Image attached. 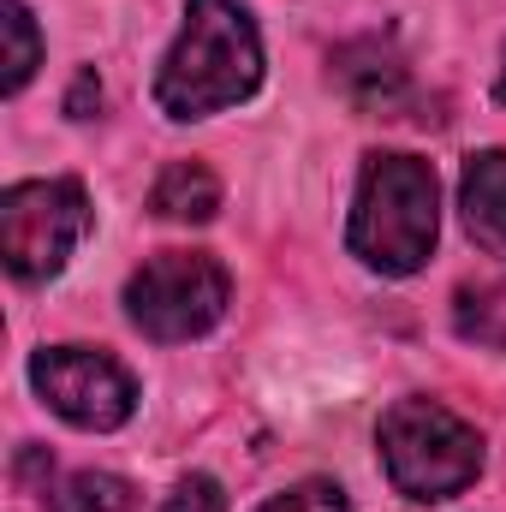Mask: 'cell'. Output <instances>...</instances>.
I'll use <instances>...</instances> for the list:
<instances>
[{
    "label": "cell",
    "instance_id": "obj_1",
    "mask_svg": "<svg viewBox=\"0 0 506 512\" xmlns=\"http://www.w3.org/2000/svg\"><path fill=\"white\" fill-rule=\"evenodd\" d=\"M262 84V36L239 0H185V24L155 72V108L179 126L251 102Z\"/></svg>",
    "mask_w": 506,
    "mask_h": 512
},
{
    "label": "cell",
    "instance_id": "obj_2",
    "mask_svg": "<svg viewBox=\"0 0 506 512\" xmlns=\"http://www.w3.org/2000/svg\"><path fill=\"white\" fill-rule=\"evenodd\" d=\"M441 239V179L423 155L376 149L358 167L352 191V221H346V251L370 274L405 280L417 274Z\"/></svg>",
    "mask_w": 506,
    "mask_h": 512
},
{
    "label": "cell",
    "instance_id": "obj_3",
    "mask_svg": "<svg viewBox=\"0 0 506 512\" xmlns=\"http://www.w3.org/2000/svg\"><path fill=\"white\" fill-rule=\"evenodd\" d=\"M376 453L387 483L405 501H453L483 477V435L441 399L405 393L381 411L376 423Z\"/></svg>",
    "mask_w": 506,
    "mask_h": 512
},
{
    "label": "cell",
    "instance_id": "obj_4",
    "mask_svg": "<svg viewBox=\"0 0 506 512\" xmlns=\"http://www.w3.org/2000/svg\"><path fill=\"white\" fill-rule=\"evenodd\" d=\"M227 298H233V274L209 251H161L126 280L131 328L155 346H179V340L209 334L227 316Z\"/></svg>",
    "mask_w": 506,
    "mask_h": 512
},
{
    "label": "cell",
    "instance_id": "obj_5",
    "mask_svg": "<svg viewBox=\"0 0 506 512\" xmlns=\"http://www.w3.org/2000/svg\"><path fill=\"white\" fill-rule=\"evenodd\" d=\"M90 233V191L78 179H18L0 197V256L24 286L54 280Z\"/></svg>",
    "mask_w": 506,
    "mask_h": 512
},
{
    "label": "cell",
    "instance_id": "obj_6",
    "mask_svg": "<svg viewBox=\"0 0 506 512\" xmlns=\"http://www.w3.org/2000/svg\"><path fill=\"white\" fill-rule=\"evenodd\" d=\"M30 382L42 393V405L54 417H66L72 429H120L137 411V382L120 358H108L102 346H42L30 358Z\"/></svg>",
    "mask_w": 506,
    "mask_h": 512
},
{
    "label": "cell",
    "instance_id": "obj_7",
    "mask_svg": "<svg viewBox=\"0 0 506 512\" xmlns=\"http://www.w3.org/2000/svg\"><path fill=\"white\" fill-rule=\"evenodd\" d=\"M334 84L346 90L352 108L364 114H387V120H405V108L417 102V84H411V66L399 60L393 42L381 36H358L334 54Z\"/></svg>",
    "mask_w": 506,
    "mask_h": 512
},
{
    "label": "cell",
    "instance_id": "obj_8",
    "mask_svg": "<svg viewBox=\"0 0 506 512\" xmlns=\"http://www.w3.org/2000/svg\"><path fill=\"white\" fill-rule=\"evenodd\" d=\"M465 233L489 256H506V149H477L459 173Z\"/></svg>",
    "mask_w": 506,
    "mask_h": 512
},
{
    "label": "cell",
    "instance_id": "obj_9",
    "mask_svg": "<svg viewBox=\"0 0 506 512\" xmlns=\"http://www.w3.org/2000/svg\"><path fill=\"white\" fill-rule=\"evenodd\" d=\"M149 209H155L161 221H191V227H203V221L221 215V179H215L203 161H167L161 179L149 185Z\"/></svg>",
    "mask_w": 506,
    "mask_h": 512
},
{
    "label": "cell",
    "instance_id": "obj_10",
    "mask_svg": "<svg viewBox=\"0 0 506 512\" xmlns=\"http://www.w3.org/2000/svg\"><path fill=\"white\" fill-rule=\"evenodd\" d=\"M0 36H6V60H0L6 78H0V90L18 96L30 84V72L42 66V30H36V18H30L24 0H0Z\"/></svg>",
    "mask_w": 506,
    "mask_h": 512
},
{
    "label": "cell",
    "instance_id": "obj_11",
    "mask_svg": "<svg viewBox=\"0 0 506 512\" xmlns=\"http://www.w3.org/2000/svg\"><path fill=\"white\" fill-rule=\"evenodd\" d=\"M54 512H137L131 501V483L114 471H78L60 483V495L48 501Z\"/></svg>",
    "mask_w": 506,
    "mask_h": 512
},
{
    "label": "cell",
    "instance_id": "obj_12",
    "mask_svg": "<svg viewBox=\"0 0 506 512\" xmlns=\"http://www.w3.org/2000/svg\"><path fill=\"white\" fill-rule=\"evenodd\" d=\"M256 512H352V501H346L340 483H328V477H304V483L268 495Z\"/></svg>",
    "mask_w": 506,
    "mask_h": 512
},
{
    "label": "cell",
    "instance_id": "obj_13",
    "mask_svg": "<svg viewBox=\"0 0 506 512\" xmlns=\"http://www.w3.org/2000/svg\"><path fill=\"white\" fill-rule=\"evenodd\" d=\"M161 512H227V489H221L215 477L191 471V477H179V483L167 489V501H161Z\"/></svg>",
    "mask_w": 506,
    "mask_h": 512
},
{
    "label": "cell",
    "instance_id": "obj_14",
    "mask_svg": "<svg viewBox=\"0 0 506 512\" xmlns=\"http://www.w3.org/2000/svg\"><path fill=\"white\" fill-rule=\"evenodd\" d=\"M495 96L506 102V48H501V78H495Z\"/></svg>",
    "mask_w": 506,
    "mask_h": 512
}]
</instances>
